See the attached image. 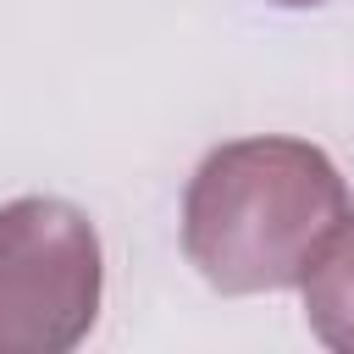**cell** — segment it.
I'll use <instances>...</instances> for the list:
<instances>
[{
	"label": "cell",
	"instance_id": "4",
	"mask_svg": "<svg viewBox=\"0 0 354 354\" xmlns=\"http://www.w3.org/2000/svg\"><path fill=\"white\" fill-rule=\"evenodd\" d=\"M271 6H326V0H271Z\"/></svg>",
	"mask_w": 354,
	"mask_h": 354
},
{
	"label": "cell",
	"instance_id": "3",
	"mask_svg": "<svg viewBox=\"0 0 354 354\" xmlns=\"http://www.w3.org/2000/svg\"><path fill=\"white\" fill-rule=\"evenodd\" d=\"M304 321L310 332L337 348L354 354V216H343V227L321 243V254L304 271Z\"/></svg>",
	"mask_w": 354,
	"mask_h": 354
},
{
	"label": "cell",
	"instance_id": "1",
	"mask_svg": "<svg viewBox=\"0 0 354 354\" xmlns=\"http://www.w3.org/2000/svg\"><path fill=\"white\" fill-rule=\"evenodd\" d=\"M348 216V183L304 138H232L199 160L183 194V254L216 293L304 282Z\"/></svg>",
	"mask_w": 354,
	"mask_h": 354
},
{
	"label": "cell",
	"instance_id": "2",
	"mask_svg": "<svg viewBox=\"0 0 354 354\" xmlns=\"http://www.w3.org/2000/svg\"><path fill=\"white\" fill-rule=\"evenodd\" d=\"M105 260L94 221L66 199L0 205V354H66L100 315Z\"/></svg>",
	"mask_w": 354,
	"mask_h": 354
}]
</instances>
